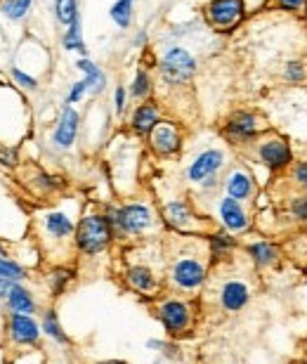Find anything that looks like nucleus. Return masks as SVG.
<instances>
[{
  "label": "nucleus",
  "mask_w": 307,
  "mask_h": 364,
  "mask_svg": "<svg viewBox=\"0 0 307 364\" xmlns=\"http://www.w3.org/2000/svg\"><path fill=\"white\" fill-rule=\"evenodd\" d=\"M114 228L104 213H87L78 220L74 244L83 256H99L114 242Z\"/></svg>",
  "instance_id": "obj_1"
},
{
  "label": "nucleus",
  "mask_w": 307,
  "mask_h": 364,
  "mask_svg": "<svg viewBox=\"0 0 307 364\" xmlns=\"http://www.w3.org/2000/svg\"><path fill=\"white\" fill-rule=\"evenodd\" d=\"M114 237H142L154 228V210L147 203H126L119 208H107Z\"/></svg>",
  "instance_id": "obj_2"
},
{
  "label": "nucleus",
  "mask_w": 307,
  "mask_h": 364,
  "mask_svg": "<svg viewBox=\"0 0 307 364\" xmlns=\"http://www.w3.org/2000/svg\"><path fill=\"white\" fill-rule=\"evenodd\" d=\"M168 277H171V284L175 289L196 291L203 287V282H206L208 265H206V260L201 256H196V253H180V256L173 258Z\"/></svg>",
  "instance_id": "obj_3"
},
{
  "label": "nucleus",
  "mask_w": 307,
  "mask_h": 364,
  "mask_svg": "<svg viewBox=\"0 0 307 364\" xmlns=\"http://www.w3.org/2000/svg\"><path fill=\"white\" fill-rule=\"evenodd\" d=\"M158 74L168 85H185L196 74V60L185 48H168L158 62Z\"/></svg>",
  "instance_id": "obj_4"
},
{
  "label": "nucleus",
  "mask_w": 307,
  "mask_h": 364,
  "mask_svg": "<svg viewBox=\"0 0 307 364\" xmlns=\"http://www.w3.org/2000/svg\"><path fill=\"white\" fill-rule=\"evenodd\" d=\"M156 317L171 336H182L194 324L192 305L182 301V298H166V301H161L156 308Z\"/></svg>",
  "instance_id": "obj_5"
},
{
  "label": "nucleus",
  "mask_w": 307,
  "mask_h": 364,
  "mask_svg": "<svg viewBox=\"0 0 307 364\" xmlns=\"http://www.w3.org/2000/svg\"><path fill=\"white\" fill-rule=\"evenodd\" d=\"M203 12H206L208 24L213 28H217V31H232L246 17V5L244 0H210Z\"/></svg>",
  "instance_id": "obj_6"
},
{
  "label": "nucleus",
  "mask_w": 307,
  "mask_h": 364,
  "mask_svg": "<svg viewBox=\"0 0 307 364\" xmlns=\"http://www.w3.org/2000/svg\"><path fill=\"white\" fill-rule=\"evenodd\" d=\"M255 151H258V159L267 166L269 171H284L293 164V154H291L289 142L279 135H272V137L260 140Z\"/></svg>",
  "instance_id": "obj_7"
},
{
  "label": "nucleus",
  "mask_w": 307,
  "mask_h": 364,
  "mask_svg": "<svg viewBox=\"0 0 307 364\" xmlns=\"http://www.w3.org/2000/svg\"><path fill=\"white\" fill-rule=\"evenodd\" d=\"M262 130L258 114L253 112H234L227 121H225V135L234 144H244L258 137Z\"/></svg>",
  "instance_id": "obj_8"
},
{
  "label": "nucleus",
  "mask_w": 307,
  "mask_h": 364,
  "mask_svg": "<svg viewBox=\"0 0 307 364\" xmlns=\"http://www.w3.org/2000/svg\"><path fill=\"white\" fill-rule=\"evenodd\" d=\"M149 147L158 156H173L182 147V133L180 128L171 121H158L156 128L149 133Z\"/></svg>",
  "instance_id": "obj_9"
},
{
  "label": "nucleus",
  "mask_w": 307,
  "mask_h": 364,
  "mask_svg": "<svg viewBox=\"0 0 307 364\" xmlns=\"http://www.w3.org/2000/svg\"><path fill=\"white\" fill-rule=\"evenodd\" d=\"M41 333H43L41 324L31 315L12 312L10 319H7V336L17 346H38Z\"/></svg>",
  "instance_id": "obj_10"
},
{
  "label": "nucleus",
  "mask_w": 307,
  "mask_h": 364,
  "mask_svg": "<svg viewBox=\"0 0 307 364\" xmlns=\"http://www.w3.org/2000/svg\"><path fill=\"white\" fill-rule=\"evenodd\" d=\"M222 166H225V151L222 149H206L189 164L187 178H189V182H194V185H201L203 180L217 176Z\"/></svg>",
  "instance_id": "obj_11"
},
{
  "label": "nucleus",
  "mask_w": 307,
  "mask_h": 364,
  "mask_svg": "<svg viewBox=\"0 0 307 364\" xmlns=\"http://www.w3.org/2000/svg\"><path fill=\"white\" fill-rule=\"evenodd\" d=\"M217 303H220V308L227 312L244 310L246 305L251 303V287H248V282L237 279V277L227 279L220 287V291H217Z\"/></svg>",
  "instance_id": "obj_12"
},
{
  "label": "nucleus",
  "mask_w": 307,
  "mask_h": 364,
  "mask_svg": "<svg viewBox=\"0 0 307 364\" xmlns=\"http://www.w3.org/2000/svg\"><path fill=\"white\" fill-rule=\"evenodd\" d=\"M217 215H220V223L222 228L230 232V235H239V232H246L251 228V218H248L244 203L237 201V199H230L225 196L217 203Z\"/></svg>",
  "instance_id": "obj_13"
},
{
  "label": "nucleus",
  "mask_w": 307,
  "mask_h": 364,
  "mask_svg": "<svg viewBox=\"0 0 307 364\" xmlns=\"http://www.w3.org/2000/svg\"><path fill=\"white\" fill-rule=\"evenodd\" d=\"M41 225H43L45 237L55 244L69 242V239L76 235V223L71 220V215L64 213V210H48V213L43 215Z\"/></svg>",
  "instance_id": "obj_14"
},
{
  "label": "nucleus",
  "mask_w": 307,
  "mask_h": 364,
  "mask_svg": "<svg viewBox=\"0 0 307 364\" xmlns=\"http://www.w3.org/2000/svg\"><path fill=\"white\" fill-rule=\"evenodd\" d=\"M78 123H80L78 112L71 105H67L53 133V142L57 149H71V144L76 142V135H78Z\"/></svg>",
  "instance_id": "obj_15"
},
{
  "label": "nucleus",
  "mask_w": 307,
  "mask_h": 364,
  "mask_svg": "<svg viewBox=\"0 0 307 364\" xmlns=\"http://www.w3.org/2000/svg\"><path fill=\"white\" fill-rule=\"evenodd\" d=\"M163 220L168 228H173L178 232H192L196 218H194L192 206H189L185 199H175V201H168L163 206Z\"/></svg>",
  "instance_id": "obj_16"
},
{
  "label": "nucleus",
  "mask_w": 307,
  "mask_h": 364,
  "mask_svg": "<svg viewBox=\"0 0 307 364\" xmlns=\"http://www.w3.org/2000/svg\"><path fill=\"white\" fill-rule=\"evenodd\" d=\"M161 121V109L156 102L144 100L135 107L133 119H130V128H133L135 135L140 137H149V133L156 128V123Z\"/></svg>",
  "instance_id": "obj_17"
},
{
  "label": "nucleus",
  "mask_w": 307,
  "mask_h": 364,
  "mask_svg": "<svg viewBox=\"0 0 307 364\" xmlns=\"http://www.w3.org/2000/svg\"><path fill=\"white\" fill-rule=\"evenodd\" d=\"M123 279H126V284L133 291H137V294H156V291L161 289V282H158V277L156 272L151 270L149 265H130L126 274H123Z\"/></svg>",
  "instance_id": "obj_18"
},
{
  "label": "nucleus",
  "mask_w": 307,
  "mask_h": 364,
  "mask_svg": "<svg viewBox=\"0 0 307 364\" xmlns=\"http://www.w3.org/2000/svg\"><path fill=\"white\" fill-rule=\"evenodd\" d=\"M225 189H227L230 199L237 201H248L255 194V180L246 168H234L227 178H225Z\"/></svg>",
  "instance_id": "obj_19"
},
{
  "label": "nucleus",
  "mask_w": 307,
  "mask_h": 364,
  "mask_svg": "<svg viewBox=\"0 0 307 364\" xmlns=\"http://www.w3.org/2000/svg\"><path fill=\"white\" fill-rule=\"evenodd\" d=\"M246 253H248V258L253 260V265L260 267V270L279 263V246L272 242H265V239H258V242L248 244Z\"/></svg>",
  "instance_id": "obj_20"
},
{
  "label": "nucleus",
  "mask_w": 307,
  "mask_h": 364,
  "mask_svg": "<svg viewBox=\"0 0 307 364\" xmlns=\"http://www.w3.org/2000/svg\"><path fill=\"white\" fill-rule=\"evenodd\" d=\"M5 303L12 312H19V315H33L36 312V301H33L31 291H28L26 287H21V284H14V287L10 289Z\"/></svg>",
  "instance_id": "obj_21"
},
{
  "label": "nucleus",
  "mask_w": 307,
  "mask_h": 364,
  "mask_svg": "<svg viewBox=\"0 0 307 364\" xmlns=\"http://www.w3.org/2000/svg\"><path fill=\"white\" fill-rule=\"evenodd\" d=\"M234 249H237V239H234V235H230L227 230H217L215 235H210L208 239V251L213 260L227 258Z\"/></svg>",
  "instance_id": "obj_22"
},
{
  "label": "nucleus",
  "mask_w": 307,
  "mask_h": 364,
  "mask_svg": "<svg viewBox=\"0 0 307 364\" xmlns=\"http://www.w3.org/2000/svg\"><path fill=\"white\" fill-rule=\"evenodd\" d=\"M76 67H78L80 71H83V81L87 83V88H90L95 95L104 90L107 78H104V74H102V69H99L92 60H87V57H80V60L76 62Z\"/></svg>",
  "instance_id": "obj_23"
},
{
  "label": "nucleus",
  "mask_w": 307,
  "mask_h": 364,
  "mask_svg": "<svg viewBox=\"0 0 307 364\" xmlns=\"http://www.w3.org/2000/svg\"><path fill=\"white\" fill-rule=\"evenodd\" d=\"M41 329L45 333L48 338H53L55 343L60 346H69V336L64 333L62 324H60V317H57L55 310H48L45 315H43V322H41Z\"/></svg>",
  "instance_id": "obj_24"
},
{
  "label": "nucleus",
  "mask_w": 307,
  "mask_h": 364,
  "mask_svg": "<svg viewBox=\"0 0 307 364\" xmlns=\"http://www.w3.org/2000/svg\"><path fill=\"white\" fill-rule=\"evenodd\" d=\"M55 17L62 26H71L78 21V0H55Z\"/></svg>",
  "instance_id": "obj_25"
},
{
  "label": "nucleus",
  "mask_w": 307,
  "mask_h": 364,
  "mask_svg": "<svg viewBox=\"0 0 307 364\" xmlns=\"http://www.w3.org/2000/svg\"><path fill=\"white\" fill-rule=\"evenodd\" d=\"M64 50H69V53H78V55H83L87 53V48H85V41H83V36H80V19L74 21L71 26H67V33H64Z\"/></svg>",
  "instance_id": "obj_26"
},
{
  "label": "nucleus",
  "mask_w": 307,
  "mask_h": 364,
  "mask_svg": "<svg viewBox=\"0 0 307 364\" xmlns=\"http://www.w3.org/2000/svg\"><path fill=\"white\" fill-rule=\"evenodd\" d=\"M33 0H3L0 3V12L5 14L10 21H21L31 10Z\"/></svg>",
  "instance_id": "obj_27"
},
{
  "label": "nucleus",
  "mask_w": 307,
  "mask_h": 364,
  "mask_svg": "<svg viewBox=\"0 0 307 364\" xmlns=\"http://www.w3.org/2000/svg\"><path fill=\"white\" fill-rule=\"evenodd\" d=\"M133 5H135V0H116V3H114L112 19L121 28H128L130 24H133Z\"/></svg>",
  "instance_id": "obj_28"
},
{
  "label": "nucleus",
  "mask_w": 307,
  "mask_h": 364,
  "mask_svg": "<svg viewBox=\"0 0 307 364\" xmlns=\"http://www.w3.org/2000/svg\"><path fill=\"white\" fill-rule=\"evenodd\" d=\"M151 95V78H149V74L144 69H140L135 74V78H133V85H130V97H135V100H147Z\"/></svg>",
  "instance_id": "obj_29"
},
{
  "label": "nucleus",
  "mask_w": 307,
  "mask_h": 364,
  "mask_svg": "<svg viewBox=\"0 0 307 364\" xmlns=\"http://www.w3.org/2000/svg\"><path fill=\"white\" fill-rule=\"evenodd\" d=\"M26 277V270L21 267L17 260L0 256V279H10V282H21Z\"/></svg>",
  "instance_id": "obj_30"
},
{
  "label": "nucleus",
  "mask_w": 307,
  "mask_h": 364,
  "mask_svg": "<svg viewBox=\"0 0 307 364\" xmlns=\"http://www.w3.org/2000/svg\"><path fill=\"white\" fill-rule=\"evenodd\" d=\"M31 185L36 187V192H38V194L48 196V194L57 192V189H62V180H57L53 176H48V173L38 171V173H36V178L31 180Z\"/></svg>",
  "instance_id": "obj_31"
},
{
  "label": "nucleus",
  "mask_w": 307,
  "mask_h": 364,
  "mask_svg": "<svg viewBox=\"0 0 307 364\" xmlns=\"http://www.w3.org/2000/svg\"><path fill=\"white\" fill-rule=\"evenodd\" d=\"M289 215H291V220H296L298 225H307V194L291 196Z\"/></svg>",
  "instance_id": "obj_32"
},
{
  "label": "nucleus",
  "mask_w": 307,
  "mask_h": 364,
  "mask_svg": "<svg viewBox=\"0 0 307 364\" xmlns=\"http://www.w3.org/2000/svg\"><path fill=\"white\" fill-rule=\"evenodd\" d=\"M284 78L289 83H303L307 78V64L303 60H291L284 64Z\"/></svg>",
  "instance_id": "obj_33"
},
{
  "label": "nucleus",
  "mask_w": 307,
  "mask_h": 364,
  "mask_svg": "<svg viewBox=\"0 0 307 364\" xmlns=\"http://www.w3.org/2000/svg\"><path fill=\"white\" fill-rule=\"evenodd\" d=\"M71 277H74V274H71L69 270H64V267H57V270L50 272V279H48L50 282V291H53L55 296H60L62 291L67 289V284L71 282Z\"/></svg>",
  "instance_id": "obj_34"
},
{
  "label": "nucleus",
  "mask_w": 307,
  "mask_h": 364,
  "mask_svg": "<svg viewBox=\"0 0 307 364\" xmlns=\"http://www.w3.org/2000/svg\"><path fill=\"white\" fill-rule=\"evenodd\" d=\"M291 180L296 182V187H298V189H303V192H307V161L296 164L293 168H291Z\"/></svg>",
  "instance_id": "obj_35"
},
{
  "label": "nucleus",
  "mask_w": 307,
  "mask_h": 364,
  "mask_svg": "<svg viewBox=\"0 0 307 364\" xmlns=\"http://www.w3.org/2000/svg\"><path fill=\"white\" fill-rule=\"evenodd\" d=\"M10 74H12L14 81H17V83L21 85V88H26V90H36V88H38V81H36L33 76L24 74V71H21V69L12 67V69H10Z\"/></svg>",
  "instance_id": "obj_36"
},
{
  "label": "nucleus",
  "mask_w": 307,
  "mask_h": 364,
  "mask_svg": "<svg viewBox=\"0 0 307 364\" xmlns=\"http://www.w3.org/2000/svg\"><path fill=\"white\" fill-rule=\"evenodd\" d=\"M276 7H281L284 12L303 14L307 10V0H276Z\"/></svg>",
  "instance_id": "obj_37"
},
{
  "label": "nucleus",
  "mask_w": 307,
  "mask_h": 364,
  "mask_svg": "<svg viewBox=\"0 0 307 364\" xmlns=\"http://www.w3.org/2000/svg\"><path fill=\"white\" fill-rule=\"evenodd\" d=\"M87 90H90V88H87V83H85V81L74 83V85H71V90H69L67 105H76V102H80V100H83V95H85Z\"/></svg>",
  "instance_id": "obj_38"
},
{
  "label": "nucleus",
  "mask_w": 307,
  "mask_h": 364,
  "mask_svg": "<svg viewBox=\"0 0 307 364\" xmlns=\"http://www.w3.org/2000/svg\"><path fill=\"white\" fill-rule=\"evenodd\" d=\"M0 164L3 166H17V151H14L12 147H3L0 149Z\"/></svg>",
  "instance_id": "obj_39"
},
{
  "label": "nucleus",
  "mask_w": 307,
  "mask_h": 364,
  "mask_svg": "<svg viewBox=\"0 0 307 364\" xmlns=\"http://www.w3.org/2000/svg\"><path fill=\"white\" fill-rule=\"evenodd\" d=\"M114 105H116V114L126 112V88H123V85H119L114 92Z\"/></svg>",
  "instance_id": "obj_40"
},
{
  "label": "nucleus",
  "mask_w": 307,
  "mask_h": 364,
  "mask_svg": "<svg viewBox=\"0 0 307 364\" xmlns=\"http://www.w3.org/2000/svg\"><path fill=\"white\" fill-rule=\"evenodd\" d=\"M269 3V0H244V5H246V12H258L262 10Z\"/></svg>",
  "instance_id": "obj_41"
},
{
  "label": "nucleus",
  "mask_w": 307,
  "mask_h": 364,
  "mask_svg": "<svg viewBox=\"0 0 307 364\" xmlns=\"http://www.w3.org/2000/svg\"><path fill=\"white\" fill-rule=\"evenodd\" d=\"M14 284H19V282H10V279H0V298H7V294H10V289L14 287Z\"/></svg>",
  "instance_id": "obj_42"
},
{
  "label": "nucleus",
  "mask_w": 307,
  "mask_h": 364,
  "mask_svg": "<svg viewBox=\"0 0 307 364\" xmlns=\"http://www.w3.org/2000/svg\"><path fill=\"white\" fill-rule=\"evenodd\" d=\"M0 256H3V244H0Z\"/></svg>",
  "instance_id": "obj_43"
}]
</instances>
